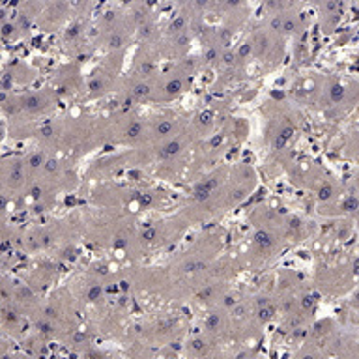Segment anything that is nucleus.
I'll list each match as a JSON object with an SVG mask.
<instances>
[{
    "instance_id": "1",
    "label": "nucleus",
    "mask_w": 359,
    "mask_h": 359,
    "mask_svg": "<svg viewBox=\"0 0 359 359\" xmlns=\"http://www.w3.org/2000/svg\"><path fill=\"white\" fill-rule=\"evenodd\" d=\"M342 208H346L348 212H352V210H356V208H358V200H356V198H350V200H346V202L342 204Z\"/></svg>"
},
{
    "instance_id": "2",
    "label": "nucleus",
    "mask_w": 359,
    "mask_h": 359,
    "mask_svg": "<svg viewBox=\"0 0 359 359\" xmlns=\"http://www.w3.org/2000/svg\"><path fill=\"white\" fill-rule=\"evenodd\" d=\"M180 150V144L178 142H174V144H171V146H167V152H165V155H172V154H176Z\"/></svg>"
},
{
    "instance_id": "3",
    "label": "nucleus",
    "mask_w": 359,
    "mask_h": 359,
    "mask_svg": "<svg viewBox=\"0 0 359 359\" xmlns=\"http://www.w3.org/2000/svg\"><path fill=\"white\" fill-rule=\"evenodd\" d=\"M169 129H171V124H169V122H165V124L159 126V133H167Z\"/></svg>"
},
{
    "instance_id": "4",
    "label": "nucleus",
    "mask_w": 359,
    "mask_h": 359,
    "mask_svg": "<svg viewBox=\"0 0 359 359\" xmlns=\"http://www.w3.org/2000/svg\"><path fill=\"white\" fill-rule=\"evenodd\" d=\"M354 268H356V273H359V260H356V266H354Z\"/></svg>"
}]
</instances>
